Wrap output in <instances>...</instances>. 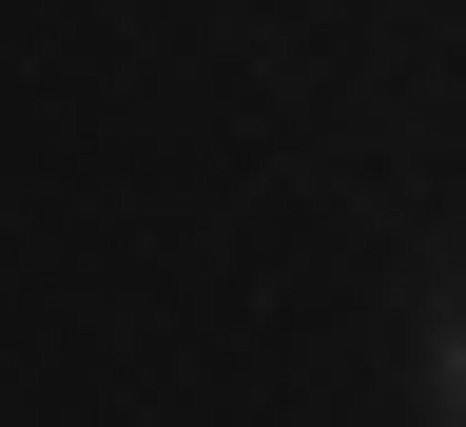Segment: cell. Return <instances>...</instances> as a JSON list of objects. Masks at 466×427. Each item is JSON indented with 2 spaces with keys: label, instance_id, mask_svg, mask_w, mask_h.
I'll return each mask as SVG.
<instances>
[{
  "label": "cell",
  "instance_id": "6da1fadb",
  "mask_svg": "<svg viewBox=\"0 0 466 427\" xmlns=\"http://www.w3.org/2000/svg\"><path fill=\"white\" fill-rule=\"evenodd\" d=\"M428 389H447V408H466V311H447V350H428Z\"/></svg>",
  "mask_w": 466,
  "mask_h": 427
}]
</instances>
